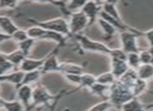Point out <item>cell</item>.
<instances>
[{"mask_svg": "<svg viewBox=\"0 0 153 111\" xmlns=\"http://www.w3.org/2000/svg\"><path fill=\"white\" fill-rule=\"evenodd\" d=\"M132 99L133 96L131 93L130 86L121 82L120 80H116L109 86L108 99L107 100L113 105V107L120 109L122 105H124L125 103H127Z\"/></svg>", "mask_w": 153, "mask_h": 111, "instance_id": "6da1fadb", "label": "cell"}, {"mask_svg": "<svg viewBox=\"0 0 153 111\" xmlns=\"http://www.w3.org/2000/svg\"><path fill=\"white\" fill-rule=\"evenodd\" d=\"M29 22L33 24V26H38L40 28H43L45 30L52 31V32H56L59 35H62L65 37H70V31H69V25L68 20L62 17L59 18L50 19L47 21H36L33 19H27Z\"/></svg>", "mask_w": 153, "mask_h": 111, "instance_id": "7a4b0ae2", "label": "cell"}, {"mask_svg": "<svg viewBox=\"0 0 153 111\" xmlns=\"http://www.w3.org/2000/svg\"><path fill=\"white\" fill-rule=\"evenodd\" d=\"M27 37L33 38L36 42L41 40H53L57 44V47H64L67 45V40L68 37H65L62 35L56 32H52V31L45 30L43 28H40L38 26H31L26 30Z\"/></svg>", "mask_w": 153, "mask_h": 111, "instance_id": "3957f363", "label": "cell"}, {"mask_svg": "<svg viewBox=\"0 0 153 111\" xmlns=\"http://www.w3.org/2000/svg\"><path fill=\"white\" fill-rule=\"evenodd\" d=\"M111 58V73L114 75L116 80L121 77L128 71L129 67L126 62V53H124L121 49H113L109 54Z\"/></svg>", "mask_w": 153, "mask_h": 111, "instance_id": "277c9868", "label": "cell"}, {"mask_svg": "<svg viewBox=\"0 0 153 111\" xmlns=\"http://www.w3.org/2000/svg\"><path fill=\"white\" fill-rule=\"evenodd\" d=\"M72 37H74L77 40V43H78L80 48L83 51L101 53V54H105L107 56H109V54L111 53V50H113L107 45L103 44L101 42H98V40H93L85 35H77Z\"/></svg>", "mask_w": 153, "mask_h": 111, "instance_id": "5b68a950", "label": "cell"}, {"mask_svg": "<svg viewBox=\"0 0 153 111\" xmlns=\"http://www.w3.org/2000/svg\"><path fill=\"white\" fill-rule=\"evenodd\" d=\"M119 33V37L121 40V50L126 54L129 53H139L142 50L137 45V37H143V32L140 30L137 31H121Z\"/></svg>", "mask_w": 153, "mask_h": 111, "instance_id": "8992f818", "label": "cell"}, {"mask_svg": "<svg viewBox=\"0 0 153 111\" xmlns=\"http://www.w3.org/2000/svg\"><path fill=\"white\" fill-rule=\"evenodd\" d=\"M57 95H51L46 87L41 84H36L34 88H32V99H31V107H39L41 105H50L53 101L57 98Z\"/></svg>", "mask_w": 153, "mask_h": 111, "instance_id": "52a82bcc", "label": "cell"}, {"mask_svg": "<svg viewBox=\"0 0 153 111\" xmlns=\"http://www.w3.org/2000/svg\"><path fill=\"white\" fill-rule=\"evenodd\" d=\"M69 31H70V37L77 35H81L85 29L88 28L89 21L88 18L81 12H76L71 14L68 21Z\"/></svg>", "mask_w": 153, "mask_h": 111, "instance_id": "ba28073f", "label": "cell"}, {"mask_svg": "<svg viewBox=\"0 0 153 111\" xmlns=\"http://www.w3.org/2000/svg\"><path fill=\"white\" fill-rule=\"evenodd\" d=\"M101 5H102V2L85 1V5L82 6L80 12L88 18V21H89L88 28L91 27L95 22H97L99 18V14L101 12Z\"/></svg>", "mask_w": 153, "mask_h": 111, "instance_id": "9c48e42d", "label": "cell"}, {"mask_svg": "<svg viewBox=\"0 0 153 111\" xmlns=\"http://www.w3.org/2000/svg\"><path fill=\"white\" fill-rule=\"evenodd\" d=\"M59 47H56L52 52H50L45 57L44 63L40 69L42 75L47 73H55L59 72V61L57 59V53H59Z\"/></svg>", "mask_w": 153, "mask_h": 111, "instance_id": "30bf717a", "label": "cell"}, {"mask_svg": "<svg viewBox=\"0 0 153 111\" xmlns=\"http://www.w3.org/2000/svg\"><path fill=\"white\" fill-rule=\"evenodd\" d=\"M32 99V88L30 85H20L17 88V100L26 107L25 111H30Z\"/></svg>", "mask_w": 153, "mask_h": 111, "instance_id": "8fae6325", "label": "cell"}, {"mask_svg": "<svg viewBox=\"0 0 153 111\" xmlns=\"http://www.w3.org/2000/svg\"><path fill=\"white\" fill-rule=\"evenodd\" d=\"M45 57L41 59H33V58H26L22 61V63L19 67V71L23 72V73H28L32 71H38L42 68L43 63H44Z\"/></svg>", "mask_w": 153, "mask_h": 111, "instance_id": "7c38bea8", "label": "cell"}, {"mask_svg": "<svg viewBox=\"0 0 153 111\" xmlns=\"http://www.w3.org/2000/svg\"><path fill=\"white\" fill-rule=\"evenodd\" d=\"M59 73L66 75V74H75V75H81L85 73V68L81 65H77L70 61H64L59 62Z\"/></svg>", "mask_w": 153, "mask_h": 111, "instance_id": "4fadbf2b", "label": "cell"}, {"mask_svg": "<svg viewBox=\"0 0 153 111\" xmlns=\"http://www.w3.org/2000/svg\"><path fill=\"white\" fill-rule=\"evenodd\" d=\"M101 10L104 12L105 14H107L109 17L114 18L115 20H117L120 23H124L122 20V18L120 17V14L118 12L117 8V2H113V1H106V2H102V5H101Z\"/></svg>", "mask_w": 153, "mask_h": 111, "instance_id": "5bb4252c", "label": "cell"}, {"mask_svg": "<svg viewBox=\"0 0 153 111\" xmlns=\"http://www.w3.org/2000/svg\"><path fill=\"white\" fill-rule=\"evenodd\" d=\"M0 28L2 32L12 37L15 32L19 29V27L13 22V20L8 17L0 16Z\"/></svg>", "mask_w": 153, "mask_h": 111, "instance_id": "9a60e30c", "label": "cell"}, {"mask_svg": "<svg viewBox=\"0 0 153 111\" xmlns=\"http://www.w3.org/2000/svg\"><path fill=\"white\" fill-rule=\"evenodd\" d=\"M23 76L24 73L21 71H15L12 73H8L3 76H0V82H7V83H12L16 86V88H18L20 86L21 82H22Z\"/></svg>", "mask_w": 153, "mask_h": 111, "instance_id": "2e32d148", "label": "cell"}, {"mask_svg": "<svg viewBox=\"0 0 153 111\" xmlns=\"http://www.w3.org/2000/svg\"><path fill=\"white\" fill-rule=\"evenodd\" d=\"M89 90L93 96H96V97H98V98H101L103 101L108 99L109 86H107V85H103V84H100V83L96 82L95 84L92 85V87L89 89Z\"/></svg>", "mask_w": 153, "mask_h": 111, "instance_id": "e0dca14e", "label": "cell"}, {"mask_svg": "<svg viewBox=\"0 0 153 111\" xmlns=\"http://www.w3.org/2000/svg\"><path fill=\"white\" fill-rule=\"evenodd\" d=\"M137 76L139 79L143 81H148L153 79V67L151 65H141L137 70Z\"/></svg>", "mask_w": 153, "mask_h": 111, "instance_id": "ac0fdd59", "label": "cell"}, {"mask_svg": "<svg viewBox=\"0 0 153 111\" xmlns=\"http://www.w3.org/2000/svg\"><path fill=\"white\" fill-rule=\"evenodd\" d=\"M97 22H98V24H99V26H100L101 30H102L103 33H104V37H105V40H111V38L118 32L117 29H116L114 26H111L109 23H107L106 21H104V20H102V19L98 18Z\"/></svg>", "mask_w": 153, "mask_h": 111, "instance_id": "d6986e66", "label": "cell"}, {"mask_svg": "<svg viewBox=\"0 0 153 111\" xmlns=\"http://www.w3.org/2000/svg\"><path fill=\"white\" fill-rule=\"evenodd\" d=\"M4 55H5V58L7 59V60L10 61L13 65H14V68L15 67L19 68L21 63H22V61L26 58V57L23 55V53L21 52V51H19L18 49H17V50L12 51L10 53H7V54L4 53Z\"/></svg>", "mask_w": 153, "mask_h": 111, "instance_id": "ffe728a7", "label": "cell"}, {"mask_svg": "<svg viewBox=\"0 0 153 111\" xmlns=\"http://www.w3.org/2000/svg\"><path fill=\"white\" fill-rule=\"evenodd\" d=\"M121 111H146V108L141 102L139 101L137 98H133L132 100L125 103L124 105L120 108Z\"/></svg>", "mask_w": 153, "mask_h": 111, "instance_id": "44dd1931", "label": "cell"}, {"mask_svg": "<svg viewBox=\"0 0 153 111\" xmlns=\"http://www.w3.org/2000/svg\"><path fill=\"white\" fill-rule=\"evenodd\" d=\"M95 83H96V76H94V75H92V74L83 73L81 75L79 85L75 89H76V91L79 90V89H83V88L90 89L92 87V85L95 84Z\"/></svg>", "mask_w": 153, "mask_h": 111, "instance_id": "7402d4cb", "label": "cell"}, {"mask_svg": "<svg viewBox=\"0 0 153 111\" xmlns=\"http://www.w3.org/2000/svg\"><path fill=\"white\" fill-rule=\"evenodd\" d=\"M147 87H148V82L137 78L134 81V83L132 84V86H131V93H132L133 98L140 97L142 93H144L147 90Z\"/></svg>", "mask_w": 153, "mask_h": 111, "instance_id": "603a6c76", "label": "cell"}, {"mask_svg": "<svg viewBox=\"0 0 153 111\" xmlns=\"http://www.w3.org/2000/svg\"><path fill=\"white\" fill-rule=\"evenodd\" d=\"M41 77H42V73H41L40 70L28 72V73H24L22 82H21L20 85H30L31 83H36L40 80Z\"/></svg>", "mask_w": 153, "mask_h": 111, "instance_id": "cb8c5ba5", "label": "cell"}, {"mask_svg": "<svg viewBox=\"0 0 153 111\" xmlns=\"http://www.w3.org/2000/svg\"><path fill=\"white\" fill-rule=\"evenodd\" d=\"M36 44V40L28 37V38H26L25 40H23V42L18 43V50L21 51L25 57H28L29 53H30L31 48Z\"/></svg>", "mask_w": 153, "mask_h": 111, "instance_id": "d4e9b609", "label": "cell"}, {"mask_svg": "<svg viewBox=\"0 0 153 111\" xmlns=\"http://www.w3.org/2000/svg\"><path fill=\"white\" fill-rule=\"evenodd\" d=\"M2 108L5 111H25V108L18 100L6 101L2 99Z\"/></svg>", "mask_w": 153, "mask_h": 111, "instance_id": "484cf974", "label": "cell"}, {"mask_svg": "<svg viewBox=\"0 0 153 111\" xmlns=\"http://www.w3.org/2000/svg\"><path fill=\"white\" fill-rule=\"evenodd\" d=\"M13 70H14V65L5 58L4 53H0V76L12 73Z\"/></svg>", "mask_w": 153, "mask_h": 111, "instance_id": "4316f807", "label": "cell"}, {"mask_svg": "<svg viewBox=\"0 0 153 111\" xmlns=\"http://www.w3.org/2000/svg\"><path fill=\"white\" fill-rule=\"evenodd\" d=\"M116 81V78L114 77V75L111 72H106V73H102L99 76L96 77V82L100 83L103 85H107V86H111L114 82Z\"/></svg>", "mask_w": 153, "mask_h": 111, "instance_id": "83f0119b", "label": "cell"}, {"mask_svg": "<svg viewBox=\"0 0 153 111\" xmlns=\"http://www.w3.org/2000/svg\"><path fill=\"white\" fill-rule=\"evenodd\" d=\"M126 62L128 65L129 69L137 70L141 65L139 53H129V54H126Z\"/></svg>", "mask_w": 153, "mask_h": 111, "instance_id": "f1b7e54d", "label": "cell"}, {"mask_svg": "<svg viewBox=\"0 0 153 111\" xmlns=\"http://www.w3.org/2000/svg\"><path fill=\"white\" fill-rule=\"evenodd\" d=\"M85 1H80V0H72V1H69L67 2V8L68 10L73 14V12H80L82 6L85 5Z\"/></svg>", "mask_w": 153, "mask_h": 111, "instance_id": "f546056e", "label": "cell"}, {"mask_svg": "<svg viewBox=\"0 0 153 111\" xmlns=\"http://www.w3.org/2000/svg\"><path fill=\"white\" fill-rule=\"evenodd\" d=\"M111 108H113V105L109 103L108 100H104V101H101L99 103L95 104L88 111H108Z\"/></svg>", "mask_w": 153, "mask_h": 111, "instance_id": "4dcf8cb0", "label": "cell"}, {"mask_svg": "<svg viewBox=\"0 0 153 111\" xmlns=\"http://www.w3.org/2000/svg\"><path fill=\"white\" fill-rule=\"evenodd\" d=\"M139 57L141 65H150L151 62V55H150L149 49H142L139 52Z\"/></svg>", "mask_w": 153, "mask_h": 111, "instance_id": "1f68e13d", "label": "cell"}, {"mask_svg": "<svg viewBox=\"0 0 153 111\" xmlns=\"http://www.w3.org/2000/svg\"><path fill=\"white\" fill-rule=\"evenodd\" d=\"M26 38H28L27 37V33H26V30L24 29H20L19 28L14 35H12V40H16L17 43H20V42H23L25 40Z\"/></svg>", "mask_w": 153, "mask_h": 111, "instance_id": "d6a6232c", "label": "cell"}, {"mask_svg": "<svg viewBox=\"0 0 153 111\" xmlns=\"http://www.w3.org/2000/svg\"><path fill=\"white\" fill-rule=\"evenodd\" d=\"M82 75V74H81ZM81 75H75V74H66L64 75V77L66 78L67 81H69L70 83H73V84L79 85V82H80V78H81Z\"/></svg>", "mask_w": 153, "mask_h": 111, "instance_id": "836d02e7", "label": "cell"}, {"mask_svg": "<svg viewBox=\"0 0 153 111\" xmlns=\"http://www.w3.org/2000/svg\"><path fill=\"white\" fill-rule=\"evenodd\" d=\"M17 4V2L13 1H0V8H14Z\"/></svg>", "mask_w": 153, "mask_h": 111, "instance_id": "e575fe53", "label": "cell"}, {"mask_svg": "<svg viewBox=\"0 0 153 111\" xmlns=\"http://www.w3.org/2000/svg\"><path fill=\"white\" fill-rule=\"evenodd\" d=\"M143 37L149 42L150 47H153V29H151V30H149V31L143 32Z\"/></svg>", "mask_w": 153, "mask_h": 111, "instance_id": "d590c367", "label": "cell"}, {"mask_svg": "<svg viewBox=\"0 0 153 111\" xmlns=\"http://www.w3.org/2000/svg\"><path fill=\"white\" fill-rule=\"evenodd\" d=\"M12 40L10 35H7L3 32H0V44H2V43H4V42H7V40Z\"/></svg>", "mask_w": 153, "mask_h": 111, "instance_id": "8d00e7d4", "label": "cell"}, {"mask_svg": "<svg viewBox=\"0 0 153 111\" xmlns=\"http://www.w3.org/2000/svg\"><path fill=\"white\" fill-rule=\"evenodd\" d=\"M149 52H150V55H151V62H150V65L153 67V47H150L149 48Z\"/></svg>", "mask_w": 153, "mask_h": 111, "instance_id": "74e56055", "label": "cell"}, {"mask_svg": "<svg viewBox=\"0 0 153 111\" xmlns=\"http://www.w3.org/2000/svg\"><path fill=\"white\" fill-rule=\"evenodd\" d=\"M145 108H146V111H147V109H149V108H153V103H151V104H148V105H146V106H145Z\"/></svg>", "mask_w": 153, "mask_h": 111, "instance_id": "f35d334b", "label": "cell"}, {"mask_svg": "<svg viewBox=\"0 0 153 111\" xmlns=\"http://www.w3.org/2000/svg\"><path fill=\"white\" fill-rule=\"evenodd\" d=\"M34 111H42V110H41V108H40V107H36V110H34Z\"/></svg>", "mask_w": 153, "mask_h": 111, "instance_id": "ab89813d", "label": "cell"}, {"mask_svg": "<svg viewBox=\"0 0 153 111\" xmlns=\"http://www.w3.org/2000/svg\"><path fill=\"white\" fill-rule=\"evenodd\" d=\"M0 108H2V99H0Z\"/></svg>", "mask_w": 153, "mask_h": 111, "instance_id": "60d3db41", "label": "cell"}, {"mask_svg": "<svg viewBox=\"0 0 153 111\" xmlns=\"http://www.w3.org/2000/svg\"><path fill=\"white\" fill-rule=\"evenodd\" d=\"M152 111H153V110H152Z\"/></svg>", "mask_w": 153, "mask_h": 111, "instance_id": "b9f144b4", "label": "cell"}]
</instances>
